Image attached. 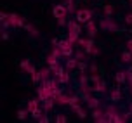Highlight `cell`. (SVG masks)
<instances>
[{"instance_id":"7a4b0ae2","label":"cell","mask_w":132,"mask_h":123,"mask_svg":"<svg viewBox=\"0 0 132 123\" xmlns=\"http://www.w3.org/2000/svg\"><path fill=\"white\" fill-rule=\"evenodd\" d=\"M66 12H68V7L64 5H56L52 9V14L56 19H61V17H66Z\"/></svg>"},{"instance_id":"ac0fdd59","label":"cell","mask_w":132,"mask_h":123,"mask_svg":"<svg viewBox=\"0 0 132 123\" xmlns=\"http://www.w3.org/2000/svg\"><path fill=\"white\" fill-rule=\"evenodd\" d=\"M78 68H80V71H84V69H85V64H84V63H78Z\"/></svg>"},{"instance_id":"2e32d148","label":"cell","mask_w":132,"mask_h":123,"mask_svg":"<svg viewBox=\"0 0 132 123\" xmlns=\"http://www.w3.org/2000/svg\"><path fill=\"white\" fill-rule=\"evenodd\" d=\"M125 23L127 24H132V14H127L125 16Z\"/></svg>"},{"instance_id":"6da1fadb","label":"cell","mask_w":132,"mask_h":123,"mask_svg":"<svg viewBox=\"0 0 132 123\" xmlns=\"http://www.w3.org/2000/svg\"><path fill=\"white\" fill-rule=\"evenodd\" d=\"M68 28H70V42H75L80 35V26L77 23H68Z\"/></svg>"},{"instance_id":"ba28073f","label":"cell","mask_w":132,"mask_h":123,"mask_svg":"<svg viewBox=\"0 0 132 123\" xmlns=\"http://www.w3.org/2000/svg\"><path fill=\"white\" fill-rule=\"evenodd\" d=\"M75 66H78V63H77V61H73V59H70V61L66 63V68H68V69H73Z\"/></svg>"},{"instance_id":"9a60e30c","label":"cell","mask_w":132,"mask_h":123,"mask_svg":"<svg viewBox=\"0 0 132 123\" xmlns=\"http://www.w3.org/2000/svg\"><path fill=\"white\" fill-rule=\"evenodd\" d=\"M56 121H57V123H64V121H66V116H64V115H59Z\"/></svg>"},{"instance_id":"30bf717a","label":"cell","mask_w":132,"mask_h":123,"mask_svg":"<svg viewBox=\"0 0 132 123\" xmlns=\"http://www.w3.org/2000/svg\"><path fill=\"white\" fill-rule=\"evenodd\" d=\"M31 115H33V118H37V120H38V118L42 116V113H40V109H35V111H31Z\"/></svg>"},{"instance_id":"d6986e66","label":"cell","mask_w":132,"mask_h":123,"mask_svg":"<svg viewBox=\"0 0 132 123\" xmlns=\"http://www.w3.org/2000/svg\"><path fill=\"white\" fill-rule=\"evenodd\" d=\"M130 111H132V104H130Z\"/></svg>"},{"instance_id":"9c48e42d","label":"cell","mask_w":132,"mask_h":123,"mask_svg":"<svg viewBox=\"0 0 132 123\" xmlns=\"http://www.w3.org/2000/svg\"><path fill=\"white\" fill-rule=\"evenodd\" d=\"M111 99H113V101H118V99H120V90H118V89H115V90H113Z\"/></svg>"},{"instance_id":"8992f818","label":"cell","mask_w":132,"mask_h":123,"mask_svg":"<svg viewBox=\"0 0 132 123\" xmlns=\"http://www.w3.org/2000/svg\"><path fill=\"white\" fill-rule=\"evenodd\" d=\"M37 104H38V101H37V99L30 101V104H28V109H30V111H35V109H37Z\"/></svg>"},{"instance_id":"4fadbf2b","label":"cell","mask_w":132,"mask_h":123,"mask_svg":"<svg viewBox=\"0 0 132 123\" xmlns=\"http://www.w3.org/2000/svg\"><path fill=\"white\" fill-rule=\"evenodd\" d=\"M52 106H54V102L51 101V99H47V101H45V109H51Z\"/></svg>"},{"instance_id":"5b68a950","label":"cell","mask_w":132,"mask_h":123,"mask_svg":"<svg viewBox=\"0 0 132 123\" xmlns=\"http://www.w3.org/2000/svg\"><path fill=\"white\" fill-rule=\"evenodd\" d=\"M122 61H123V63H130L132 61L130 52H123V54H122Z\"/></svg>"},{"instance_id":"277c9868","label":"cell","mask_w":132,"mask_h":123,"mask_svg":"<svg viewBox=\"0 0 132 123\" xmlns=\"http://www.w3.org/2000/svg\"><path fill=\"white\" fill-rule=\"evenodd\" d=\"M127 75H125V73H122V71H118V73H117V75H115V80H117V82H118V83H123V82H125V80H127Z\"/></svg>"},{"instance_id":"52a82bcc","label":"cell","mask_w":132,"mask_h":123,"mask_svg":"<svg viewBox=\"0 0 132 123\" xmlns=\"http://www.w3.org/2000/svg\"><path fill=\"white\" fill-rule=\"evenodd\" d=\"M92 47H94V42H92V40H87V42H85V50L87 52H94Z\"/></svg>"},{"instance_id":"8fae6325","label":"cell","mask_w":132,"mask_h":123,"mask_svg":"<svg viewBox=\"0 0 132 123\" xmlns=\"http://www.w3.org/2000/svg\"><path fill=\"white\" fill-rule=\"evenodd\" d=\"M111 12H113V7H111V5H106V7H104V14H106V16H110Z\"/></svg>"},{"instance_id":"3957f363","label":"cell","mask_w":132,"mask_h":123,"mask_svg":"<svg viewBox=\"0 0 132 123\" xmlns=\"http://www.w3.org/2000/svg\"><path fill=\"white\" fill-rule=\"evenodd\" d=\"M90 17H92V12H90V11L82 9V11H78V12H77V21H78V23H87Z\"/></svg>"},{"instance_id":"7c38bea8","label":"cell","mask_w":132,"mask_h":123,"mask_svg":"<svg viewBox=\"0 0 132 123\" xmlns=\"http://www.w3.org/2000/svg\"><path fill=\"white\" fill-rule=\"evenodd\" d=\"M18 118L19 120H24L26 118V111H18Z\"/></svg>"},{"instance_id":"e0dca14e","label":"cell","mask_w":132,"mask_h":123,"mask_svg":"<svg viewBox=\"0 0 132 123\" xmlns=\"http://www.w3.org/2000/svg\"><path fill=\"white\" fill-rule=\"evenodd\" d=\"M89 33H90V35L96 33V26H94V24H89Z\"/></svg>"},{"instance_id":"5bb4252c","label":"cell","mask_w":132,"mask_h":123,"mask_svg":"<svg viewBox=\"0 0 132 123\" xmlns=\"http://www.w3.org/2000/svg\"><path fill=\"white\" fill-rule=\"evenodd\" d=\"M75 111H77V115H78L80 118H85V111H84V109H80V108H78V109H75Z\"/></svg>"}]
</instances>
